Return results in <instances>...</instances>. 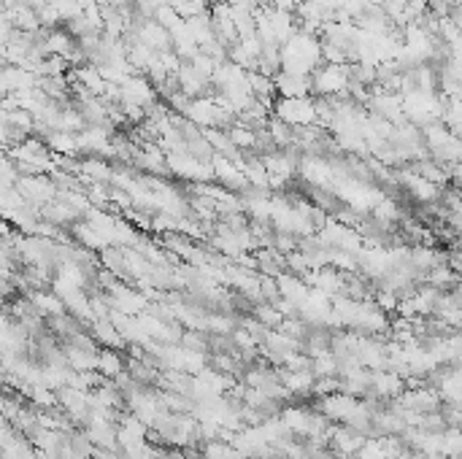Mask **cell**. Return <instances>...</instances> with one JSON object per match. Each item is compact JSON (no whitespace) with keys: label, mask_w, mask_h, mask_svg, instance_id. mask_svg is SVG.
<instances>
[{"label":"cell","mask_w":462,"mask_h":459,"mask_svg":"<svg viewBox=\"0 0 462 459\" xmlns=\"http://www.w3.org/2000/svg\"><path fill=\"white\" fill-rule=\"evenodd\" d=\"M79 173L84 176V181H92V184H100V181H109L111 178V171L106 162L100 160V157H87L84 162H79V168H76Z\"/></svg>","instance_id":"obj_15"},{"label":"cell","mask_w":462,"mask_h":459,"mask_svg":"<svg viewBox=\"0 0 462 459\" xmlns=\"http://www.w3.org/2000/svg\"><path fill=\"white\" fill-rule=\"evenodd\" d=\"M97 370L106 373L109 378H114L117 373H122L124 362H122V357L117 354V349H106V351L97 354Z\"/></svg>","instance_id":"obj_19"},{"label":"cell","mask_w":462,"mask_h":459,"mask_svg":"<svg viewBox=\"0 0 462 459\" xmlns=\"http://www.w3.org/2000/svg\"><path fill=\"white\" fill-rule=\"evenodd\" d=\"M254 313H257V319L265 324V327H268V324H271V327H279V324L284 322L281 313L273 308V306H259V308H254Z\"/></svg>","instance_id":"obj_23"},{"label":"cell","mask_w":462,"mask_h":459,"mask_svg":"<svg viewBox=\"0 0 462 459\" xmlns=\"http://www.w3.org/2000/svg\"><path fill=\"white\" fill-rule=\"evenodd\" d=\"M273 84H276L279 97H308L311 94V76H295V73L279 70L273 76Z\"/></svg>","instance_id":"obj_7"},{"label":"cell","mask_w":462,"mask_h":459,"mask_svg":"<svg viewBox=\"0 0 462 459\" xmlns=\"http://www.w3.org/2000/svg\"><path fill=\"white\" fill-rule=\"evenodd\" d=\"M319 6H325V9H330V11H338L340 6H343V0H316Z\"/></svg>","instance_id":"obj_27"},{"label":"cell","mask_w":462,"mask_h":459,"mask_svg":"<svg viewBox=\"0 0 462 459\" xmlns=\"http://www.w3.org/2000/svg\"><path fill=\"white\" fill-rule=\"evenodd\" d=\"M370 389L381 397H397L403 392V378L394 370H376V373H370Z\"/></svg>","instance_id":"obj_9"},{"label":"cell","mask_w":462,"mask_h":459,"mask_svg":"<svg viewBox=\"0 0 462 459\" xmlns=\"http://www.w3.org/2000/svg\"><path fill=\"white\" fill-rule=\"evenodd\" d=\"M154 87L149 84L146 76H127V79L119 84V103H127V106H138V108H151L154 106Z\"/></svg>","instance_id":"obj_4"},{"label":"cell","mask_w":462,"mask_h":459,"mask_svg":"<svg viewBox=\"0 0 462 459\" xmlns=\"http://www.w3.org/2000/svg\"><path fill=\"white\" fill-rule=\"evenodd\" d=\"M273 117L289 127H311L316 124V106L308 97H279L273 103Z\"/></svg>","instance_id":"obj_1"},{"label":"cell","mask_w":462,"mask_h":459,"mask_svg":"<svg viewBox=\"0 0 462 459\" xmlns=\"http://www.w3.org/2000/svg\"><path fill=\"white\" fill-rule=\"evenodd\" d=\"M276 292H279V297H284V300H289L292 306H303V300L308 297V286H306V281H300L298 276H292V273H279L276 276Z\"/></svg>","instance_id":"obj_8"},{"label":"cell","mask_w":462,"mask_h":459,"mask_svg":"<svg viewBox=\"0 0 462 459\" xmlns=\"http://www.w3.org/2000/svg\"><path fill=\"white\" fill-rule=\"evenodd\" d=\"M311 286L325 297H343L346 295V279L335 268H316L311 270Z\"/></svg>","instance_id":"obj_6"},{"label":"cell","mask_w":462,"mask_h":459,"mask_svg":"<svg viewBox=\"0 0 462 459\" xmlns=\"http://www.w3.org/2000/svg\"><path fill=\"white\" fill-rule=\"evenodd\" d=\"M303 176L311 181V184H316V187H327V189H333V165H327V162H322V160H316V157H306L303 160Z\"/></svg>","instance_id":"obj_10"},{"label":"cell","mask_w":462,"mask_h":459,"mask_svg":"<svg viewBox=\"0 0 462 459\" xmlns=\"http://www.w3.org/2000/svg\"><path fill=\"white\" fill-rule=\"evenodd\" d=\"M14 189L22 195V200L33 205V208H43L46 202H52L57 198V187L55 181L46 173L41 176H19L16 178Z\"/></svg>","instance_id":"obj_2"},{"label":"cell","mask_w":462,"mask_h":459,"mask_svg":"<svg viewBox=\"0 0 462 459\" xmlns=\"http://www.w3.org/2000/svg\"><path fill=\"white\" fill-rule=\"evenodd\" d=\"M3 292H9V284H6V279L0 276V295H3Z\"/></svg>","instance_id":"obj_29"},{"label":"cell","mask_w":462,"mask_h":459,"mask_svg":"<svg viewBox=\"0 0 462 459\" xmlns=\"http://www.w3.org/2000/svg\"><path fill=\"white\" fill-rule=\"evenodd\" d=\"M30 300H33V306L36 308L46 310L49 316H63L65 313V306H63V300L57 295H46V292H33L30 295Z\"/></svg>","instance_id":"obj_20"},{"label":"cell","mask_w":462,"mask_h":459,"mask_svg":"<svg viewBox=\"0 0 462 459\" xmlns=\"http://www.w3.org/2000/svg\"><path fill=\"white\" fill-rule=\"evenodd\" d=\"M370 211H373V219H376V222H384V225H390V222H397V219H400V208H397L392 200H387L384 195H381L379 202H376Z\"/></svg>","instance_id":"obj_21"},{"label":"cell","mask_w":462,"mask_h":459,"mask_svg":"<svg viewBox=\"0 0 462 459\" xmlns=\"http://www.w3.org/2000/svg\"><path fill=\"white\" fill-rule=\"evenodd\" d=\"M273 246H276L279 252H286V254H289V252H295V249H298V241H295L289 232H276V238H273Z\"/></svg>","instance_id":"obj_25"},{"label":"cell","mask_w":462,"mask_h":459,"mask_svg":"<svg viewBox=\"0 0 462 459\" xmlns=\"http://www.w3.org/2000/svg\"><path fill=\"white\" fill-rule=\"evenodd\" d=\"M227 138H230V144L238 151H252V148L257 146V130H249L244 124H232L230 130H227Z\"/></svg>","instance_id":"obj_17"},{"label":"cell","mask_w":462,"mask_h":459,"mask_svg":"<svg viewBox=\"0 0 462 459\" xmlns=\"http://www.w3.org/2000/svg\"><path fill=\"white\" fill-rule=\"evenodd\" d=\"M330 443L335 451L340 454H357V448L365 443V435H360V432L349 430V427H343V430H330Z\"/></svg>","instance_id":"obj_12"},{"label":"cell","mask_w":462,"mask_h":459,"mask_svg":"<svg viewBox=\"0 0 462 459\" xmlns=\"http://www.w3.org/2000/svg\"><path fill=\"white\" fill-rule=\"evenodd\" d=\"M376 308H381V310H392V308H397V295H394L392 289H379L376 292Z\"/></svg>","instance_id":"obj_24"},{"label":"cell","mask_w":462,"mask_h":459,"mask_svg":"<svg viewBox=\"0 0 462 459\" xmlns=\"http://www.w3.org/2000/svg\"><path fill=\"white\" fill-rule=\"evenodd\" d=\"M241 454L232 448V446L217 443V441H208L203 446V459H238Z\"/></svg>","instance_id":"obj_22"},{"label":"cell","mask_w":462,"mask_h":459,"mask_svg":"<svg viewBox=\"0 0 462 459\" xmlns=\"http://www.w3.org/2000/svg\"><path fill=\"white\" fill-rule=\"evenodd\" d=\"M349 87V65H319L311 73V92L322 97L343 94Z\"/></svg>","instance_id":"obj_3"},{"label":"cell","mask_w":462,"mask_h":459,"mask_svg":"<svg viewBox=\"0 0 462 459\" xmlns=\"http://www.w3.org/2000/svg\"><path fill=\"white\" fill-rule=\"evenodd\" d=\"M360 400L349 394V392H333V394H325L322 397V416L325 418H335V421H346L357 411Z\"/></svg>","instance_id":"obj_5"},{"label":"cell","mask_w":462,"mask_h":459,"mask_svg":"<svg viewBox=\"0 0 462 459\" xmlns=\"http://www.w3.org/2000/svg\"><path fill=\"white\" fill-rule=\"evenodd\" d=\"M43 144L52 148L55 154H60V157H76L82 151L79 141H76V133H57V130H52V133H46Z\"/></svg>","instance_id":"obj_14"},{"label":"cell","mask_w":462,"mask_h":459,"mask_svg":"<svg viewBox=\"0 0 462 459\" xmlns=\"http://www.w3.org/2000/svg\"><path fill=\"white\" fill-rule=\"evenodd\" d=\"M16 3H19V0H0V9H3V11H9V9H11V6H16Z\"/></svg>","instance_id":"obj_28"},{"label":"cell","mask_w":462,"mask_h":459,"mask_svg":"<svg viewBox=\"0 0 462 459\" xmlns=\"http://www.w3.org/2000/svg\"><path fill=\"white\" fill-rule=\"evenodd\" d=\"M181 346H184V349H190V351H203L205 340L198 335V333H184V335H181Z\"/></svg>","instance_id":"obj_26"},{"label":"cell","mask_w":462,"mask_h":459,"mask_svg":"<svg viewBox=\"0 0 462 459\" xmlns=\"http://www.w3.org/2000/svg\"><path fill=\"white\" fill-rule=\"evenodd\" d=\"M400 178H403V184H406L408 192H411L417 200H435V198H441V187L430 184V181L421 178L419 173H400Z\"/></svg>","instance_id":"obj_13"},{"label":"cell","mask_w":462,"mask_h":459,"mask_svg":"<svg viewBox=\"0 0 462 459\" xmlns=\"http://www.w3.org/2000/svg\"><path fill=\"white\" fill-rule=\"evenodd\" d=\"M65 357L76 373H92L97 367V351L92 346H70Z\"/></svg>","instance_id":"obj_11"},{"label":"cell","mask_w":462,"mask_h":459,"mask_svg":"<svg viewBox=\"0 0 462 459\" xmlns=\"http://www.w3.org/2000/svg\"><path fill=\"white\" fill-rule=\"evenodd\" d=\"M95 335L109 346V349H122L124 338L119 335V330L111 324V319H97L95 322Z\"/></svg>","instance_id":"obj_18"},{"label":"cell","mask_w":462,"mask_h":459,"mask_svg":"<svg viewBox=\"0 0 462 459\" xmlns=\"http://www.w3.org/2000/svg\"><path fill=\"white\" fill-rule=\"evenodd\" d=\"M408 265L417 273H424V270H433L435 265H441V256L430 246H417V249L408 252Z\"/></svg>","instance_id":"obj_16"}]
</instances>
